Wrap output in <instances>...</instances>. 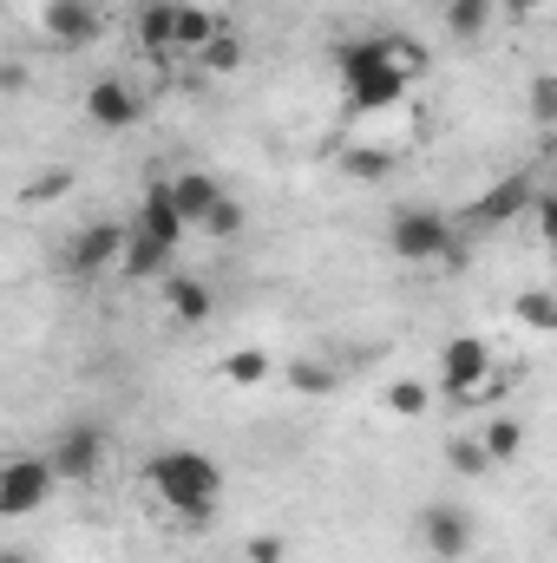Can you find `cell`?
Returning <instances> with one entry per match:
<instances>
[{
	"label": "cell",
	"instance_id": "cell-1",
	"mask_svg": "<svg viewBox=\"0 0 557 563\" xmlns=\"http://www.w3.org/2000/svg\"><path fill=\"white\" fill-rule=\"evenodd\" d=\"M335 73H341L348 119H387V112H407V92L426 73V46H414L407 33L354 40V46L335 53Z\"/></svg>",
	"mask_w": 557,
	"mask_h": 563
},
{
	"label": "cell",
	"instance_id": "cell-2",
	"mask_svg": "<svg viewBox=\"0 0 557 563\" xmlns=\"http://www.w3.org/2000/svg\"><path fill=\"white\" fill-rule=\"evenodd\" d=\"M144 485L157 492V505L184 525H210L217 505H223V465L210 452H190V445H164L144 459Z\"/></svg>",
	"mask_w": 557,
	"mask_h": 563
},
{
	"label": "cell",
	"instance_id": "cell-3",
	"mask_svg": "<svg viewBox=\"0 0 557 563\" xmlns=\"http://www.w3.org/2000/svg\"><path fill=\"white\" fill-rule=\"evenodd\" d=\"M387 250L401 256V263H452L459 256V230H452V217L446 210H394V223H387Z\"/></svg>",
	"mask_w": 557,
	"mask_h": 563
},
{
	"label": "cell",
	"instance_id": "cell-4",
	"mask_svg": "<svg viewBox=\"0 0 557 563\" xmlns=\"http://www.w3.org/2000/svg\"><path fill=\"white\" fill-rule=\"evenodd\" d=\"M439 387H446L459 407H472V400H492V394H499L485 334H452V341L439 347Z\"/></svg>",
	"mask_w": 557,
	"mask_h": 563
},
{
	"label": "cell",
	"instance_id": "cell-5",
	"mask_svg": "<svg viewBox=\"0 0 557 563\" xmlns=\"http://www.w3.org/2000/svg\"><path fill=\"white\" fill-rule=\"evenodd\" d=\"M106 452H112V432H106L99 420H73V426H59V432H53V445H46V459H53L59 485H86V478H99Z\"/></svg>",
	"mask_w": 557,
	"mask_h": 563
},
{
	"label": "cell",
	"instance_id": "cell-6",
	"mask_svg": "<svg viewBox=\"0 0 557 563\" xmlns=\"http://www.w3.org/2000/svg\"><path fill=\"white\" fill-rule=\"evenodd\" d=\"M53 485H59V472L46 452H13L0 465V518H33L53 498Z\"/></svg>",
	"mask_w": 557,
	"mask_h": 563
},
{
	"label": "cell",
	"instance_id": "cell-7",
	"mask_svg": "<svg viewBox=\"0 0 557 563\" xmlns=\"http://www.w3.org/2000/svg\"><path fill=\"white\" fill-rule=\"evenodd\" d=\"M125 250H132V223L92 217V223L73 230V243H66V269H73V276H106V269H125Z\"/></svg>",
	"mask_w": 557,
	"mask_h": 563
},
{
	"label": "cell",
	"instance_id": "cell-8",
	"mask_svg": "<svg viewBox=\"0 0 557 563\" xmlns=\"http://www.w3.org/2000/svg\"><path fill=\"white\" fill-rule=\"evenodd\" d=\"M472 538H479V518L466 511V505H426L419 511V544H426V558H439V563H459V558H472Z\"/></svg>",
	"mask_w": 557,
	"mask_h": 563
},
{
	"label": "cell",
	"instance_id": "cell-9",
	"mask_svg": "<svg viewBox=\"0 0 557 563\" xmlns=\"http://www.w3.org/2000/svg\"><path fill=\"white\" fill-rule=\"evenodd\" d=\"M40 33H46L59 53H86V46H99L106 13H99V0H46V7H40Z\"/></svg>",
	"mask_w": 557,
	"mask_h": 563
},
{
	"label": "cell",
	"instance_id": "cell-10",
	"mask_svg": "<svg viewBox=\"0 0 557 563\" xmlns=\"http://www.w3.org/2000/svg\"><path fill=\"white\" fill-rule=\"evenodd\" d=\"M184 210H177V197H171V177L157 184H144V197H139V217H132V236H144V243H157V250H177L184 243Z\"/></svg>",
	"mask_w": 557,
	"mask_h": 563
},
{
	"label": "cell",
	"instance_id": "cell-11",
	"mask_svg": "<svg viewBox=\"0 0 557 563\" xmlns=\"http://www.w3.org/2000/svg\"><path fill=\"white\" fill-rule=\"evenodd\" d=\"M538 203V184L525 177V170H512V177H499L472 210H466V223H479V230H499V223H518L525 210Z\"/></svg>",
	"mask_w": 557,
	"mask_h": 563
},
{
	"label": "cell",
	"instance_id": "cell-12",
	"mask_svg": "<svg viewBox=\"0 0 557 563\" xmlns=\"http://www.w3.org/2000/svg\"><path fill=\"white\" fill-rule=\"evenodd\" d=\"M139 92L119 79V73H106V79H92L86 86V125H99V132H132L139 125Z\"/></svg>",
	"mask_w": 557,
	"mask_h": 563
},
{
	"label": "cell",
	"instance_id": "cell-13",
	"mask_svg": "<svg viewBox=\"0 0 557 563\" xmlns=\"http://www.w3.org/2000/svg\"><path fill=\"white\" fill-rule=\"evenodd\" d=\"M157 288H164V314H171L177 328H204V321L217 314V295H210V282H204V276H184V269H171Z\"/></svg>",
	"mask_w": 557,
	"mask_h": 563
},
{
	"label": "cell",
	"instance_id": "cell-14",
	"mask_svg": "<svg viewBox=\"0 0 557 563\" xmlns=\"http://www.w3.org/2000/svg\"><path fill=\"white\" fill-rule=\"evenodd\" d=\"M171 197H177L184 223H190V230H204V217H210V210H217V203H223L230 190H223V184H217L210 170H177V177H171Z\"/></svg>",
	"mask_w": 557,
	"mask_h": 563
},
{
	"label": "cell",
	"instance_id": "cell-15",
	"mask_svg": "<svg viewBox=\"0 0 557 563\" xmlns=\"http://www.w3.org/2000/svg\"><path fill=\"white\" fill-rule=\"evenodd\" d=\"M177 13H184V0H144L139 7V46L157 66L177 53Z\"/></svg>",
	"mask_w": 557,
	"mask_h": 563
},
{
	"label": "cell",
	"instance_id": "cell-16",
	"mask_svg": "<svg viewBox=\"0 0 557 563\" xmlns=\"http://www.w3.org/2000/svg\"><path fill=\"white\" fill-rule=\"evenodd\" d=\"M217 33H230V20L223 13H210V7H197V0H184V13H177V53H204Z\"/></svg>",
	"mask_w": 557,
	"mask_h": 563
},
{
	"label": "cell",
	"instance_id": "cell-17",
	"mask_svg": "<svg viewBox=\"0 0 557 563\" xmlns=\"http://www.w3.org/2000/svg\"><path fill=\"white\" fill-rule=\"evenodd\" d=\"M492 13H499V0H439V20L452 40H479L492 26Z\"/></svg>",
	"mask_w": 557,
	"mask_h": 563
},
{
	"label": "cell",
	"instance_id": "cell-18",
	"mask_svg": "<svg viewBox=\"0 0 557 563\" xmlns=\"http://www.w3.org/2000/svg\"><path fill=\"white\" fill-rule=\"evenodd\" d=\"M217 374H223V387H270V380H276V361H270L263 347H237Z\"/></svg>",
	"mask_w": 557,
	"mask_h": 563
},
{
	"label": "cell",
	"instance_id": "cell-19",
	"mask_svg": "<svg viewBox=\"0 0 557 563\" xmlns=\"http://www.w3.org/2000/svg\"><path fill=\"white\" fill-rule=\"evenodd\" d=\"M394 164H401L394 144H348V151H341V170H348V177H387Z\"/></svg>",
	"mask_w": 557,
	"mask_h": 563
},
{
	"label": "cell",
	"instance_id": "cell-20",
	"mask_svg": "<svg viewBox=\"0 0 557 563\" xmlns=\"http://www.w3.org/2000/svg\"><path fill=\"white\" fill-rule=\"evenodd\" d=\"M512 314L532 328V334H557V288H525L512 301Z\"/></svg>",
	"mask_w": 557,
	"mask_h": 563
},
{
	"label": "cell",
	"instance_id": "cell-21",
	"mask_svg": "<svg viewBox=\"0 0 557 563\" xmlns=\"http://www.w3.org/2000/svg\"><path fill=\"white\" fill-rule=\"evenodd\" d=\"M485 439V452H492V465H512L518 452H525V420H512V413H499V420L479 432Z\"/></svg>",
	"mask_w": 557,
	"mask_h": 563
},
{
	"label": "cell",
	"instance_id": "cell-22",
	"mask_svg": "<svg viewBox=\"0 0 557 563\" xmlns=\"http://www.w3.org/2000/svg\"><path fill=\"white\" fill-rule=\"evenodd\" d=\"M446 465H452L459 478H485V472H492V452H485L479 432H472V439L459 432V439H446Z\"/></svg>",
	"mask_w": 557,
	"mask_h": 563
},
{
	"label": "cell",
	"instance_id": "cell-23",
	"mask_svg": "<svg viewBox=\"0 0 557 563\" xmlns=\"http://www.w3.org/2000/svg\"><path fill=\"white\" fill-rule=\"evenodd\" d=\"M171 256H177V250H157V243H144V236H132V250H125V269H119V276H132V282L171 276Z\"/></svg>",
	"mask_w": 557,
	"mask_h": 563
},
{
	"label": "cell",
	"instance_id": "cell-24",
	"mask_svg": "<svg viewBox=\"0 0 557 563\" xmlns=\"http://www.w3.org/2000/svg\"><path fill=\"white\" fill-rule=\"evenodd\" d=\"M433 407V387L414 380V374H401V380H387V413H401V420H419Z\"/></svg>",
	"mask_w": 557,
	"mask_h": 563
},
{
	"label": "cell",
	"instance_id": "cell-25",
	"mask_svg": "<svg viewBox=\"0 0 557 563\" xmlns=\"http://www.w3.org/2000/svg\"><path fill=\"white\" fill-rule=\"evenodd\" d=\"M243 66V40L237 33H217L204 53H197V73H237Z\"/></svg>",
	"mask_w": 557,
	"mask_h": 563
},
{
	"label": "cell",
	"instance_id": "cell-26",
	"mask_svg": "<svg viewBox=\"0 0 557 563\" xmlns=\"http://www.w3.org/2000/svg\"><path fill=\"white\" fill-rule=\"evenodd\" d=\"M243 223H250V210H243L237 197H223V203H217V210L204 217V230H210L217 243H230V236H243Z\"/></svg>",
	"mask_w": 557,
	"mask_h": 563
},
{
	"label": "cell",
	"instance_id": "cell-27",
	"mask_svg": "<svg viewBox=\"0 0 557 563\" xmlns=\"http://www.w3.org/2000/svg\"><path fill=\"white\" fill-rule=\"evenodd\" d=\"M288 387H295V394H335V367H321V361H295V367H288Z\"/></svg>",
	"mask_w": 557,
	"mask_h": 563
},
{
	"label": "cell",
	"instance_id": "cell-28",
	"mask_svg": "<svg viewBox=\"0 0 557 563\" xmlns=\"http://www.w3.org/2000/svg\"><path fill=\"white\" fill-rule=\"evenodd\" d=\"M532 230L557 250V190H538V203H532Z\"/></svg>",
	"mask_w": 557,
	"mask_h": 563
},
{
	"label": "cell",
	"instance_id": "cell-29",
	"mask_svg": "<svg viewBox=\"0 0 557 563\" xmlns=\"http://www.w3.org/2000/svg\"><path fill=\"white\" fill-rule=\"evenodd\" d=\"M532 119H538V125H557V79L551 73L532 86Z\"/></svg>",
	"mask_w": 557,
	"mask_h": 563
},
{
	"label": "cell",
	"instance_id": "cell-30",
	"mask_svg": "<svg viewBox=\"0 0 557 563\" xmlns=\"http://www.w3.org/2000/svg\"><path fill=\"white\" fill-rule=\"evenodd\" d=\"M66 190H73V170H46V177H40V184H33L26 197L40 203V197H66Z\"/></svg>",
	"mask_w": 557,
	"mask_h": 563
},
{
	"label": "cell",
	"instance_id": "cell-31",
	"mask_svg": "<svg viewBox=\"0 0 557 563\" xmlns=\"http://www.w3.org/2000/svg\"><path fill=\"white\" fill-rule=\"evenodd\" d=\"M282 558H288L282 538H250V563H282Z\"/></svg>",
	"mask_w": 557,
	"mask_h": 563
},
{
	"label": "cell",
	"instance_id": "cell-32",
	"mask_svg": "<svg viewBox=\"0 0 557 563\" xmlns=\"http://www.w3.org/2000/svg\"><path fill=\"white\" fill-rule=\"evenodd\" d=\"M499 7H505V13H518V20H525V13H545V7H557V0H499Z\"/></svg>",
	"mask_w": 557,
	"mask_h": 563
},
{
	"label": "cell",
	"instance_id": "cell-33",
	"mask_svg": "<svg viewBox=\"0 0 557 563\" xmlns=\"http://www.w3.org/2000/svg\"><path fill=\"white\" fill-rule=\"evenodd\" d=\"M0 563H26V551H0Z\"/></svg>",
	"mask_w": 557,
	"mask_h": 563
},
{
	"label": "cell",
	"instance_id": "cell-34",
	"mask_svg": "<svg viewBox=\"0 0 557 563\" xmlns=\"http://www.w3.org/2000/svg\"><path fill=\"white\" fill-rule=\"evenodd\" d=\"M139 7H144V0H139Z\"/></svg>",
	"mask_w": 557,
	"mask_h": 563
},
{
	"label": "cell",
	"instance_id": "cell-35",
	"mask_svg": "<svg viewBox=\"0 0 557 563\" xmlns=\"http://www.w3.org/2000/svg\"><path fill=\"white\" fill-rule=\"evenodd\" d=\"M551 256H557V250H551Z\"/></svg>",
	"mask_w": 557,
	"mask_h": 563
}]
</instances>
